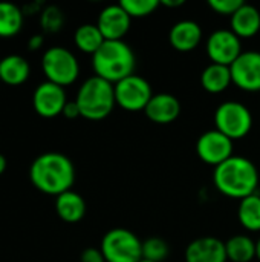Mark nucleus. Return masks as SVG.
Masks as SVG:
<instances>
[{
	"label": "nucleus",
	"mask_w": 260,
	"mask_h": 262,
	"mask_svg": "<svg viewBox=\"0 0 260 262\" xmlns=\"http://www.w3.org/2000/svg\"><path fill=\"white\" fill-rule=\"evenodd\" d=\"M159 3L164 5V6H167V8H178V6H182L185 2L184 0H162Z\"/></svg>",
	"instance_id": "2f4dec72"
},
{
	"label": "nucleus",
	"mask_w": 260,
	"mask_h": 262,
	"mask_svg": "<svg viewBox=\"0 0 260 262\" xmlns=\"http://www.w3.org/2000/svg\"><path fill=\"white\" fill-rule=\"evenodd\" d=\"M6 166H8V161H6L5 155L0 154V175H3V172L6 170Z\"/></svg>",
	"instance_id": "473e14b6"
},
{
	"label": "nucleus",
	"mask_w": 260,
	"mask_h": 262,
	"mask_svg": "<svg viewBox=\"0 0 260 262\" xmlns=\"http://www.w3.org/2000/svg\"><path fill=\"white\" fill-rule=\"evenodd\" d=\"M75 101L83 118L92 121L104 120L116 104L115 88L112 83L93 75L80 86Z\"/></svg>",
	"instance_id": "20e7f679"
},
{
	"label": "nucleus",
	"mask_w": 260,
	"mask_h": 262,
	"mask_svg": "<svg viewBox=\"0 0 260 262\" xmlns=\"http://www.w3.org/2000/svg\"><path fill=\"white\" fill-rule=\"evenodd\" d=\"M80 261L81 262H106L103 253L100 249H95V247H89L86 250H83L81 256H80Z\"/></svg>",
	"instance_id": "c85d7f7f"
},
{
	"label": "nucleus",
	"mask_w": 260,
	"mask_h": 262,
	"mask_svg": "<svg viewBox=\"0 0 260 262\" xmlns=\"http://www.w3.org/2000/svg\"><path fill=\"white\" fill-rule=\"evenodd\" d=\"M196 152L205 164L218 167L233 157V140L218 129H211L198 138Z\"/></svg>",
	"instance_id": "1a4fd4ad"
},
{
	"label": "nucleus",
	"mask_w": 260,
	"mask_h": 262,
	"mask_svg": "<svg viewBox=\"0 0 260 262\" xmlns=\"http://www.w3.org/2000/svg\"><path fill=\"white\" fill-rule=\"evenodd\" d=\"M120 5L132 18H141L150 15L161 3L158 0H121Z\"/></svg>",
	"instance_id": "bb28decb"
},
{
	"label": "nucleus",
	"mask_w": 260,
	"mask_h": 262,
	"mask_svg": "<svg viewBox=\"0 0 260 262\" xmlns=\"http://www.w3.org/2000/svg\"><path fill=\"white\" fill-rule=\"evenodd\" d=\"M244 5L242 0H208V6L221 14V15H233L241 6Z\"/></svg>",
	"instance_id": "cd10ccee"
},
{
	"label": "nucleus",
	"mask_w": 260,
	"mask_h": 262,
	"mask_svg": "<svg viewBox=\"0 0 260 262\" xmlns=\"http://www.w3.org/2000/svg\"><path fill=\"white\" fill-rule=\"evenodd\" d=\"M233 83L230 66L210 63L201 74V84L210 94H221Z\"/></svg>",
	"instance_id": "aec40b11"
},
{
	"label": "nucleus",
	"mask_w": 260,
	"mask_h": 262,
	"mask_svg": "<svg viewBox=\"0 0 260 262\" xmlns=\"http://www.w3.org/2000/svg\"><path fill=\"white\" fill-rule=\"evenodd\" d=\"M147 118L156 124H170L181 114V103L172 94H155L144 109Z\"/></svg>",
	"instance_id": "2eb2a0df"
},
{
	"label": "nucleus",
	"mask_w": 260,
	"mask_h": 262,
	"mask_svg": "<svg viewBox=\"0 0 260 262\" xmlns=\"http://www.w3.org/2000/svg\"><path fill=\"white\" fill-rule=\"evenodd\" d=\"M40 25L41 29L48 34L58 32L64 25V14L55 5H48L40 11Z\"/></svg>",
	"instance_id": "393cba45"
},
{
	"label": "nucleus",
	"mask_w": 260,
	"mask_h": 262,
	"mask_svg": "<svg viewBox=\"0 0 260 262\" xmlns=\"http://www.w3.org/2000/svg\"><path fill=\"white\" fill-rule=\"evenodd\" d=\"M213 181L222 195L242 201L256 193L259 187V170L251 160L233 155L230 160L215 167Z\"/></svg>",
	"instance_id": "f03ea898"
},
{
	"label": "nucleus",
	"mask_w": 260,
	"mask_h": 262,
	"mask_svg": "<svg viewBox=\"0 0 260 262\" xmlns=\"http://www.w3.org/2000/svg\"><path fill=\"white\" fill-rule=\"evenodd\" d=\"M74 41H75V46L81 52L93 55L101 48V45L106 41V38L103 37V34L97 25L86 23V25H81L77 28V31L74 34Z\"/></svg>",
	"instance_id": "4be33fe9"
},
{
	"label": "nucleus",
	"mask_w": 260,
	"mask_h": 262,
	"mask_svg": "<svg viewBox=\"0 0 260 262\" xmlns=\"http://www.w3.org/2000/svg\"><path fill=\"white\" fill-rule=\"evenodd\" d=\"M202 40V28L195 20H181L169 32L170 45L179 52L193 51Z\"/></svg>",
	"instance_id": "dca6fc26"
},
{
	"label": "nucleus",
	"mask_w": 260,
	"mask_h": 262,
	"mask_svg": "<svg viewBox=\"0 0 260 262\" xmlns=\"http://www.w3.org/2000/svg\"><path fill=\"white\" fill-rule=\"evenodd\" d=\"M55 212L61 221L67 224H77L86 215V201L80 193L67 190L55 196Z\"/></svg>",
	"instance_id": "f3484780"
},
{
	"label": "nucleus",
	"mask_w": 260,
	"mask_h": 262,
	"mask_svg": "<svg viewBox=\"0 0 260 262\" xmlns=\"http://www.w3.org/2000/svg\"><path fill=\"white\" fill-rule=\"evenodd\" d=\"M66 103L67 98H66L64 88L55 83L43 81L34 89L32 106L34 111L43 118H55L58 115H63V109Z\"/></svg>",
	"instance_id": "9b49d317"
},
{
	"label": "nucleus",
	"mask_w": 260,
	"mask_h": 262,
	"mask_svg": "<svg viewBox=\"0 0 260 262\" xmlns=\"http://www.w3.org/2000/svg\"><path fill=\"white\" fill-rule=\"evenodd\" d=\"M63 115H64L66 118H69V120H74V118L81 117V115H80L78 104H77V101H75V100H72V101H67V103H66V106H64V109H63Z\"/></svg>",
	"instance_id": "c756f323"
},
{
	"label": "nucleus",
	"mask_w": 260,
	"mask_h": 262,
	"mask_svg": "<svg viewBox=\"0 0 260 262\" xmlns=\"http://www.w3.org/2000/svg\"><path fill=\"white\" fill-rule=\"evenodd\" d=\"M207 54L211 63L231 66L242 54L241 38L231 29H218L207 40Z\"/></svg>",
	"instance_id": "9d476101"
},
{
	"label": "nucleus",
	"mask_w": 260,
	"mask_h": 262,
	"mask_svg": "<svg viewBox=\"0 0 260 262\" xmlns=\"http://www.w3.org/2000/svg\"><path fill=\"white\" fill-rule=\"evenodd\" d=\"M139 262H152V261H147V259H141Z\"/></svg>",
	"instance_id": "f704fd0d"
},
{
	"label": "nucleus",
	"mask_w": 260,
	"mask_h": 262,
	"mask_svg": "<svg viewBox=\"0 0 260 262\" xmlns=\"http://www.w3.org/2000/svg\"><path fill=\"white\" fill-rule=\"evenodd\" d=\"M29 180L40 192L58 196L72 190L75 183V167L66 155L46 152L32 161L29 167Z\"/></svg>",
	"instance_id": "f257e3e1"
},
{
	"label": "nucleus",
	"mask_w": 260,
	"mask_h": 262,
	"mask_svg": "<svg viewBox=\"0 0 260 262\" xmlns=\"http://www.w3.org/2000/svg\"><path fill=\"white\" fill-rule=\"evenodd\" d=\"M130 21L132 17L118 3V5H109L100 12L97 26L100 28L106 40H123V37L130 29Z\"/></svg>",
	"instance_id": "ddd939ff"
},
{
	"label": "nucleus",
	"mask_w": 260,
	"mask_h": 262,
	"mask_svg": "<svg viewBox=\"0 0 260 262\" xmlns=\"http://www.w3.org/2000/svg\"><path fill=\"white\" fill-rule=\"evenodd\" d=\"M100 250L106 262H139L143 259V241L127 229H112L103 239Z\"/></svg>",
	"instance_id": "423d86ee"
},
{
	"label": "nucleus",
	"mask_w": 260,
	"mask_h": 262,
	"mask_svg": "<svg viewBox=\"0 0 260 262\" xmlns=\"http://www.w3.org/2000/svg\"><path fill=\"white\" fill-rule=\"evenodd\" d=\"M31 75V66L21 55L11 54L0 60V81L8 86H20Z\"/></svg>",
	"instance_id": "6ab92c4d"
},
{
	"label": "nucleus",
	"mask_w": 260,
	"mask_h": 262,
	"mask_svg": "<svg viewBox=\"0 0 260 262\" xmlns=\"http://www.w3.org/2000/svg\"><path fill=\"white\" fill-rule=\"evenodd\" d=\"M41 69L46 81L61 88L75 83L80 75V63L72 51L63 46H52L43 52Z\"/></svg>",
	"instance_id": "39448f33"
},
{
	"label": "nucleus",
	"mask_w": 260,
	"mask_h": 262,
	"mask_svg": "<svg viewBox=\"0 0 260 262\" xmlns=\"http://www.w3.org/2000/svg\"><path fill=\"white\" fill-rule=\"evenodd\" d=\"M238 218L244 229L250 232H260V195L254 193L241 201Z\"/></svg>",
	"instance_id": "b1692460"
},
{
	"label": "nucleus",
	"mask_w": 260,
	"mask_h": 262,
	"mask_svg": "<svg viewBox=\"0 0 260 262\" xmlns=\"http://www.w3.org/2000/svg\"><path fill=\"white\" fill-rule=\"evenodd\" d=\"M113 88L116 104L129 112L144 111L155 95L150 83L144 77L136 74L118 81L116 84H113Z\"/></svg>",
	"instance_id": "6e6552de"
},
{
	"label": "nucleus",
	"mask_w": 260,
	"mask_h": 262,
	"mask_svg": "<svg viewBox=\"0 0 260 262\" xmlns=\"http://www.w3.org/2000/svg\"><path fill=\"white\" fill-rule=\"evenodd\" d=\"M256 258L260 261V238L256 241Z\"/></svg>",
	"instance_id": "72a5a7b5"
},
{
	"label": "nucleus",
	"mask_w": 260,
	"mask_h": 262,
	"mask_svg": "<svg viewBox=\"0 0 260 262\" xmlns=\"http://www.w3.org/2000/svg\"><path fill=\"white\" fill-rule=\"evenodd\" d=\"M231 80L234 86L245 92L260 91V52L247 51L242 52L236 61L230 66Z\"/></svg>",
	"instance_id": "f8f14e48"
},
{
	"label": "nucleus",
	"mask_w": 260,
	"mask_h": 262,
	"mask_svg": "<svg viewBox=\"0 0 260 262\" xmlns=\"http://www.w3.org/2000/svg\"><path fill=\"white\" fill-rule=\"evenodd\" d=\"M43 45H44V35L43 34H34L28 40V49L29 51H38L43 48Z\"/></svg>",
	"instance_id": "7c9ffc66"
},
{
	"label": "nucleus",
	"mask_w": 260,
	"mask_h": 262,
	"mask_svg": "<svg viewBox=\"0 0 260 262\" xmlns=\"http://www.w3.org/2000/svg\"><path fill=\"white\" fill-rule=\"evenodd\" d=\"M227 258L231 262H251L256 258V243L247 235H236L225 243Z\"/></svg>",
	"instance_id": "5701e85b"
},
{
	"label": "nucleus",
	"mask_w": 260,
	"mask_h": 262,
	"mask_svg": "<svg viewBox=\"0 0 260 262\" xmlns=\"http://www.w3.org/2000/svg\"><path fill=\"white\" fill-rule=\"evenodd\" d=\"M23 9L14 3L0 2V38H11L23 28Z\"/></svg>",
	"instance_id": "412c9836"
},
{
	"label": "nucleus",
	"mask_w": 260,
	"mask_h": 262,
	"mask_svg": "<svg viewBox=\"0 0 260 262\" xmlns=\"http://www.w3.org/2000/svg\"><path fill=\"white\" fill-rule=\"evenodd\" d=\"M231 31L239 38L254 37L260 31V11L248 3H244L231 15Z\"/></svg>",
	"instance_id": "a211bd4d"
},
{
	"label": "nucleus",
	"mask_w": 260,
	"mask_h": 262,
	"mask_svg": "<svg viewBox=\"0 0 260 262\" xmlns=\"http://www.w3.org/2000/svg\"><path fill=\"white\" fill-rule=\"evenodd\" d=\"M225 243L215 236L192 241L185 249V262H227Z\"/></svg>",
	"instance_id": "4468645a"
},
{
	"label": "nucleus",
	"mask_w": 260,
	"mask_h": 262,
	"mask_svg": "<svg viewBox=\"0 0 260 262\" xmlns=\"http://www.w3.org/2000/svg\"><path fill=\"white\" fill-rule=\"evenodd\" d=\"M135 66V54L124 40H106L92 55L95 75L112 84L133 75Z\"/></svg>",
	"instance_id": "7ed1b4c3"
},
{
	"label": "nucleus",
	"mask_w": 260,
	"mask_h": 262,
	"mask_svg": "<svg viewBox=\"0 0 260 262\" xmlns=\"http://www.w3.org/2000/svg\"><path fill=\"white\" fill-rule=\"evenodd\" d=\"M215 129L236 141L250 134L253 115L245 104L239 101H225L219 104L215 112Z\"/></svg>",
	"instance_id": "0eeeda50"
},
{
	"label": "nucleus",
	"mask_w": 260,
	"mask_h": 262,
	"mask_svg": "<svg viewBox=\"0 0 260 262\" xmlns=\"http://www.w3.org/2000/svg\"><path fill=\"white\" fill-rule=\"evenodd\" d=\"M169 256V244L162 238H149L143 243V259L162 262Z\"/></svg>",
	"instance_id": "a878e982"
}]
</instances>
